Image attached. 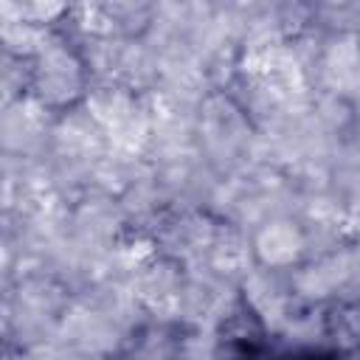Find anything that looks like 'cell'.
I'll return each mask as SVG.
<instances>
[{"label":"cell","instance_id":"1","mask_svg":"<svg viewBox=\"0 0 360 360\" xmlns=\"http://www.w3.org/2000/svg\"><path fill=\"white\" fill-rule=\"evenodd\" d=\"M253 135L256 127L225 90H211L200 101V112H197L200 152L219 177H233L250 163L248 146Z\"/></svg>","mask_w":360,"mask_h":360},{"label":"cell","instance_id":"2","mask_svg":"<svg viewBox=\"0 0 360 360\" xmlns=\"http://www.w3.org/2000/svg\"><path fill=\"white\" fill-rule=\"evenodd\" d=\"M53 110L37 101L31 93L0 107V149L3 155H17L25 160H51L53 143L51 132L56 124Z\"/></svg>","mask_w":360,"mask_h":360},{"label":"cell","instance_id":"3","mask_svg":"<svg viewBox=\"0 0 360 360\" xmlns=\"http://www.w3.org/2000/svg\"><path fill=\"white\" fill-rule=\"evenodd\" d=\"M56 343L62 349H76L98 357H124L135 343V335L118 321L73 301L56 321Z\"/></svg>","mask_w":360,"mask_h":360},{"label":"cell","instance_id":"4","mask_svg":"<svg viewBox=\"0 0 360 360\" xmlns=\"http://www.w3.org/2000/svg\"><path fill=\"white\" fill-rule=\"evenodd\" d=\"M354 278H357V250H354V242H346L340 250L323 259H309L292 267L290 290L298 301L329 307L346 292V287Z\"/></svg>","mask_w":360,"mask_h":360},{"label":"cell","instance_id":"5","mask_svg":"<svg viewBox=\"0 0 360 360\" xmlns=\"http://www.w3.org/2000/svg\"><path fill=\"white\" fill-rule=\"evenodd\" d=\"M217 231H219V219L211 217L208 211H169L152 236L158 245V256L188 264L205 259Z\"/></svg>","mask_w":360,"mask_h":360},{"label":"cell","instance_id":"6","mask_svg":"<svg viewBox=\"0 0 360 360\" xmlns=\"http://www.w3.org/2000/svg\"><path fill=\"white\" fill-rule=\"evenodd\" d=\"M242 304L256 312V318L264 323L270 340L278 335L295 295L290 290V270H273L264 264H253L250 273L239 281Z\"/></svg>","mask_w":360,"mask_h":360},{"label":"cell","instance_id":"7","mask_svg":"<svg viewBox=\"0 0 360 360\" xmlns=\"http://www.w3.org/2000/svg\"><path fill=\"white\" fill-rule=\"evenodd\" d=\"M51 143H53V155L87 160V163H96L110 152L107 129L87 112L84 104H76L56 115Z\"/></svg>","mask_w":360,"mask_h":360},{"label":"cell","instance_id":"8","mask_svg":"<svg viewBox=\"0 0 360 360\" xmlns=\"http://www.w3.org/2000/svg\"><path fill=\"white\" fill-rule=\"evenodd\" d=\"M127 233V219L115 197L87 194L73 205L70 236L84 248H110Z\"/></svg>","mask_w":360,"mask_h":360},{"label":"cell","instance_id":"9","mask_svg":"<svg viewBox=\"0 0 360 360\" xmlns=\"http://www.w3.org/2000/svg\"><path fill=\"white\" fill-rule=\"evenodd\" d=\"M250 239L256 264L292 270L304 262V228L298 225V219H270Z\"/></svg>","mask_w":360,"mask_h":360},{"label":"cell","instance_id":"10","mask_svg":"<svg viewBox=\"0 0 360 360\" xmlns=\"http://www.w3.org/2000/svg\"><path fill=\"white\" fill-rule=\"evenodd\" d=\"M270 343L284 354H307L326 349V307L295 298L278 335Z\"/></svg>","mask_w":360,"mask_h":360},{"label":"cell","instance_id":"11","mask_svg":"<svg viewBox=\"0 0 360 360\" xmlns=\"http://www.w3.org/2000/svg\"><path fill=\"white\" fill-rule=\"evenodd\" d=\"M205 262L214 273H219L222 278L239 284L250 267L256 264V253H253V239L250 233L239 231L236 225L219 222V231L214 236V245L205 253Z\"/></svg>","mask_w":360,"mask_h":360},{"label":"cell","instance_id":"12","mask_svg":"<svg viewBox=\"0 0 360 360\" xmlns=\"http://www.w3.org/2000/svg\"><path fill=\"white\" fill-rule=\"evenodd\" d=\"M87 112L110 132L112 127H118L138 104V96L118 79H101V82H90L84 101Z\"/></svg>","mask_w":360,"mask_h":360},{"label":"cell","instance_id":"13","mask_svg":"<svg viewBox=\"0 0 360 360\" xmlns=\"http://www.w3.org/2000/svg\"><path fill=\"white\" fill-rule=\"evenodd\" d=\"M118 82H124L135 96H143L160 84L158 56L143 39H127L118 68Z\"/></svg>","mask_w":360,"mask_h":360},{"label":"cell","instance_id":"14","mask_svg":"<svg viewBox=\"0 0 360 360\" xmlns=\"http://www.w3.org/2000/svg\"><path fill=\"white\" fill-rule=\"evenodd\" d=\"M73 45H76V51L84 62V70H87L90 82L118 79V68H121L127 39H121V37H93V39H76Z\"/></svg>","mask_w":360,"mask_h":360},{"label":"cell","instance_id":"15","mask_svg":"<svg viewBox=\"0 0 360 360\" xmlns=\"http://www.w3.org/2000/svg\"><path fill=\"white\" fill-rule=\"evenodd\" d=\"M326 349L335 354L360 349V301H335L326 307Z\"/></svg>","mask_w":360,"mask_h":360},{"label":"cell","instance_id":"16","mask_svg":"<svg viewBox=\"0 0 360 360\" xmlns=\"http://www.w3.org/2000/svg\"><path fill=\"white\" fill-rule=\"evenodd\" d=\"M51 39H53V28L31 25V22H22V20L0 22V51L3 53L34 62L48 48Z\"/></svg>","mask_w":360,"mask_h":360},{"label":"cell","instance_id":"17","mask_svg":"<svg viewBox=\"0 0 360 360\" xmlns=\"http://www.w3.org/2000/svg\"><path fill=\"white\" fill-rule=\"evenodd\" d=\"M70 6L59 0H0V22L22 20L42 28H56L68 17Z\"/></svg>","mask_w":360,"mask_h":360},{"label":"cell","instance_id":"18","mask_svg":"<svg viewBox=\"0 0 360 360\" xmlns=\"http://www.w3.org/2000/svg\"><path fill=\"white\" fill-rule=\"evenodd\" d=\"M219 335L248 352L253 349H262V346H270V335L264 329V323L256 318V312H250L245 304H239L219 326Z\"/></svg>","mask_w":360,"mask_h":360},{"label":"cell","instance_id":"19","mask_svg":"<svg viewBox=\"0 0 360 360\" xmlns=\"http://www.w3.org/2000/svg\"><path fill=\"white\" fill-rule=\"evenodd\" d=\"M104 8L110 11L115 22V34L121 39H141L155 14V3H141V0H104Z\"/></svg>","mask_w":360,"mask_h":360},{"label":"cell","instance_id":"20","mask_svg":"<svg viewBox=\"0 0 360 360\" xmlns=\"http://www.w3.org/2000/svg\"><path fill=\"white\" fill-rule=\"evenodd\" d=\"M312 118L326 132L343 138L354 127V104L338 93H315L312 96Z\"/></svg>","mask_w":360,"mask_h":360},{"label":"cell","instance_id":"21","mask_svg":"<svg viewBox=\"0 0 360 360\" xmlns=\"http://www.w3.org/2000/svg\"><path fill=\"white\" fill-rule=\"evenodd\" d=\"M34 62L31 59H20L11 53H0V93H3V104H11L22 96L31 93L34 84Z\"/></svg>","mask_w":360,"mask_h":360},{"label":"cell","instance_id":"22","mask_svg":"<svg viewBox=\"0 0 360 360\" xmlns=\"http://www.w3.org/2000/svg\"><path fill=\"white\" fill-rule=\"evenodd\" d=\"M338 360H360V349H352V352H340Z\"/></svg>","mask_w":360,"mask_h":360}]
</instances>
